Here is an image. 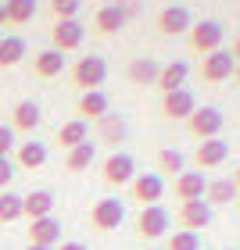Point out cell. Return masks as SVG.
I'll list each match as a JSON object with an SVG mask.
<instances>
[{
	"label": "cell",
	"instance_id": "cell-1",
	"mask_svg": "<svg viewBox=\"0 0 240 250\" xmlns=\"http://www.w3.org/2000/svg\"><path fill=\"white\" fill-rule=\"evenodd\" d=\"M133 229L140 240H162V236H168V229H172V214H168L162 204H154V208H140V214H136Z\"/></svg>",
	"mask_w": 240,
	"mask_h": 250
},
{
	"label": "cell",
	"instance_id": "cell-2",
	"mask_svg": "<svg viewBox=\"0 0 240 250\" xmlns=\"http://www.w3.org/2000/svg\"><path fill=\"white\" fill-rule=\"evenodd\" d=\"M108 79V61L104 58H79L72 64V86L79 89V93H90V89H100Z\"/></svg>",
	"mask_w": 240,
	"mask_h": 250
},
{
	"label": "cell",
	"instance_id": "cell-3",
	"mask_svg": "<svg viewBox=\"0 0 240 250\" xmlns=\"http://www.w3.org/2000/svg\"><path fill=\"white\" fill-rule=\"evenodd\" d=\"M187 40H190V50H197V54H215V50H222V40H226V29L219 25V21H212V18H201V21H193V29L187 32Z\"/></svg>",
	"mask_w": 240,
	"mask_h": 250
},
{
	"label": "cell",
	"instance_id": "cell-4",
	"mask_svg": "<svg viewBox=\"0 0 240 250\" xmlns=\"http://www.w3.org/2000/svg\"><path fill=\"white\" fill-rule=\"evenodd\" d=\"M125 222V204L119 197H100L94 208H90V225L97 232H115Z\"/></svg>",
	"mask_w": 240,
	"mask_h": 250
},
{
	"label": "cell",
	"instance_id": "cell-5",
	"mask_svg": "<svg viewBox=\"0 0 240 250\" xmlns=\"http://www.w3.org/2000/svg\"><path fill=\"white\" fill-rule=\"evenodd\" d=\"M165 197V179L158 172H136V179L129 183V200H136L140 208H154Z\"/></svg>",
	"mask_w": 240,
	"mask_h": 250
},
{
	"label": "cell",
	"instance_id": "cell-6",
	"mask_svg": "<svg viewBox=\"0 0 240 250\" xmlns=\"http://www.w3.org/2000/svg\"><path fill=\"white\" fill-rule=\"evenodd\" d=\"M100 179H104V183L108 186H125V189H129V183H133V179H136V161H133V157L129 154H108L104 157V165H100Z\"/></svg>",
	"mask_w": 240,
	"mask_h": 250
},
{
	"label": "cell",
	"instance_id": "cell-7",
	"mask_svg": "<svg viewBox=\"0 0 240 250\" xmlns=\"http://www.w3.org/2000/svg\"><path fill=\"white\" fill-rule=\"evenodd\" d=\"M222 125H226V118H222L219 107H197L187 118V129H190V136H197V140H215V136L222 132Z\"/></svg>",
	"mask_w": 240,
	"mask_h": 250
},
{
	"label": "cell",
	"instance_id": "cell-8",
	"mask_svg": "<svg viewBox=\"0 0 240 250\" xmlns=\"http://www.w3.org/2000/svg\"><path fill=\"white\" fill-rule=\"evenodd\" d=\"M212 218H215V208L208 200H187V204H179V208H176V222L183 225V229H190V232L208 229Z\"/></svg>",
	"mask_w": 240,
	"mask_h": 250
},
{
	"label": "cell",
	"instance_id": "cell-9",
	"mask_svg": "<svg viewBox=\"0 0 240 250\" xmlns=\"http://www.w3.org/2000/svg\"><path fill=\"white\" fill-rule=\"evenodd\" d=\"M83 40H86V25L79 18H68V21H54V29H50V43H54V50H79L83 47Z\"/></svg>",
	"mask_w": 240,
	"mask_h": 250
},
{
	"label": "cell",
	"instance_id": "cell-10",
	"mask_svg": "<svg viewBox=\"0 0 240 250\" xmlns=\"http://www.w3.org/2000/svg\"><path fill=\"white\" fill-rule=\"evenodd\" d=\"M108 111H111V97L104 93V89L79 93V100H75V118H83L86 125H90V122H100Z\"/></svg>",
	"mask_w": 240,
	"mask_h": 250
},
{
	"label": "cell",
	"instance_id": "cell-11",
	"mask_svg": "<svg viewBox=\"0 0 240 250\" xmlns=\"http://www.w3.org/2000/svg\"><path fill=\"white\" fill-rule=\"evenodd\" d=\"M158 32H165V36H183V32H190L193 29V18H190V11L183 7V4H168L158 11Z\"/></svg>",
	"mask_w": 240,
	"mask_h": 250
},
{
	"label": "cell",
	"instance_id": "cell-12",
	"mask_svg": "<svg viewBox=\"0 0 240 250\" xmlns=\"http://www.w3.org/2000/svg\"><path fill=\"white\" fill-rule=\"evenodd\" d=\"M233 72H237V61H233L230 50H215L201 61V79L204 83H226V79H233Z\"/></svg>",
	"mask_w": 240,
	"mask_h": 250
},
{
	"label": "cell",
	"instance_id": "cell-13",
	"mask_svg": "<svg viewBox=\"0 0 240 250\" xmlns=\"http://www.w3.org/2000/svg\"><path fill=\"white\" fill-rule=\"evenodd\" d=\"M25 240H29L32 247H58V243H61V222L54 218V214H47V218H36V222H29Z\"/></svg>",
	"mask_w": 240,
	"mask_h": 250
},
{
	"label": "cell",
	"instance_id": "cell-14",
	"mask_svg": "<svg viewBox=\"0 0 240 250\" xmlns=\"http://www.w3.org/2000/svg\"><path fill=\"white\" fill-rule=\"evenodd\" d=\"M193 111H197V97H193L190 89H176V93L162 97V115L172 118V122H187Z\"/></svg>",
	"mask_w": 240,
	"mask_h": 250
},
{
	"label": "cell",
	"instance_id": "cell-15",
	"mask_svg": "<svg viewBox=\"0 0 240 250\" xmlns=\"http://www.w3.org/2000/svg\"><path fill=\"white\" fill-rule=\"evenodd\" d=\"M226 157H230V143L222 140V136H215V140H201L197 143V150H193V165L201 168H219Z\"/></svg>",
	"mask_w": 240,
	"mask_h": 250
},
{
	"label": "cell",
	"instance_id": "cell-16",
	"mask_svg": "<svg viewBox=\"0 0 240 250\" xmlns=\"http://www.w3.org/2000/svg\"><path fill=\"white\" fill-rule=\"evenodd\" d=\"M172 193L179 204L187 200H204V193H208V179H204V172H183L172 179Z\"/></svg>",
	"mask_w": 240,
	"mask_h": 250
},
{
	"label": "cell",
	"instance_id": "cell-17",
	"mask_svg": "<svg viewBox=\"0 0 240 250\" xmlns=\"http://www.w3.org/2000/svg\"><path fill=\"white\" fill-rule=\"evenodd\" d=\"M187 79H190V64L187 61H168L162 64V75H158V93H176V89H187Z\"/></svg>",
	"mask_w": 240,
	"mask_h": 250
},
{
	"label": "cell",
	"instance_id": "cell-18",
	"mask_svg": "<svg viewBox=\"0 0 240 250\" xmlns=\"http://www.w3.org/2000/svg\"><path fill=\"white\" fill-rule=\"evenodd\" d=\"M86 140H90V125H86L83 118H68V122L58 125V132H54V143H58L65 154L72 150V146L86 143Z\"/></svg>",
	"mask_w": 240,
	"mask_h": 250
},
{
	"label": "cell",
	"instance_id": "cell-19",
	"mask_svg": "<svg viewBox=\"0 0 240 250\" xmlns=\"http://www.w3.org/2000/svg\"><path fill=\"white\" fill-rule=\"evenodd\" d=\"M47 165V143L29 140L15 146V168H25V172H36V168Z\"/></svg>",
	"mask_w": 240,
	"mask_h": 250
},
{
	"label": "cell",
	"instance_id": "cell-20",
	"mask_svg": "<svg viewBox=\"0 0 240 250\" xmlns=\"http://www.w3.org/2000/svg\"><path fill=\"white\" fill-rule=\"evenodd\" d=\"M125 11L119 4H104V7H97V15H94V32L97 36H115V32L125 25Z\"/></svg>",
	"mask_w": 240,
	"mask_h": 250
},
{
	"label": "cell",
	"instance_id": "cell-21",
	"mask_svg": "<svg viewBox=\"0 0 240 250\" xmlns=\"http://www.w3.org/2000/svg\"><path fill=\"white\" fill-rule=\"evenodd\" d=\"M158 75H162V64L154 58H133L125 68V79L133 86H158Z\"/></svg>",
	"mask_w": 240,
	"mask_h": 250
},
{
	"label": "cell",
	"instance_id": "cell-22",
	"mask_svg": "<svg viewBox=\"0 0 240 250\" xmlns=\"http://www.w3.org/2000/svg\"><path fill=\"white\" fill-rule=\"evenodd\" d=\"M40 118H43V111H40L36 100H18L11 107V129L15 132H32L40 125Z\"/></svg>",
	"mask_w": 240,
	"mask_h": 250
},
{
	"label": "cell",
	"instance_id": "cell-23",
	"mask_svg": "<svg viewBox=\"0 0 240 250\" xmlns=\"http://www.w3.org/2000/svg\"><path fill=\"white\" fill-rule=\"evenodd\" d=\"M50 211H54V193H50V189H32V193L22 197V214H25L29 222L47 218Z\"/></svg>",
	"mask_w": 240,
	"mask_h": 250
},
{
	"label": "cell",
	"instance_id": "cell-24",
	"mask_svg": "<svg viewBox=\"0 0 240 250\" xmlns=\"http://www.w3.org/2000/svg\"><path fill=\"white\" fill-rule=\"evenodd\" d=\"M32 72H36L40 79H58L65 72V54L61 50H40L36 58H32Z\"/></svg>",
	"mask_w": 240,
	"mask_h": 250
},
{
	"label": "cell",
	"instance_id": "cell-25",
	"mask_svg": "<svg viewBox=\"0 0 240 250\" xmlns=\"http://www.w3.org/2000/svg\"><path fill=\"white\" fill-rule=\"evenodd\" d=\"M237 197H240V186L233 183V179H215V183H208V193H204V200H208L212 208L237 204Z\"/></svg>",
	"mask_w": 240,
	"mask_h": 250
},
{
	"label": "cell",
	"instance_id": "cell-26",
	"mask_svg": "<svg viewBox=\"0 0 240 250\" xmlns=\"http://www.w3.org/2000/svg\"><path fill=\"white\" fill-rule=\"evenodd\" d=\"M94 161H97V143H90V140L72 146V150L65 154V168H68V172H86Z\"/></svg>",
	"mask_w": 240,
	"mask_h": 250
},
{
	"label": "cell",
	"instance_id": "cell-27",
	"mask_svg": "<svg viewBox=\"0 0 240 250\" xmlns=\"http://www.w3.org/2000/svg\"><path fill=\"white\" fill-rule=\"evenodd\" d=\"M29 54V43L22 36H4L0 40V68H15Z\"/></svg>",
	"mask_w": 240,
	"mask_h": 250
},
{
	"label": "cell",
	"instance_id": "cell-28",
	"mask_svg": "<svg viewBox=\"0 0 240 250\" xmlns=\"http://www.w3.org/2000/svg\"><path fill=\"white\" fill-rule=\"evenodd\" d=\"M154 161H158V175H183V172H187V157H183L179 150H176V146H162V150H158V157H154Z\"/></svg>",
	"mask_w": 240,
	"mask_h": 250
},
{
	"label": "cell",
	"instance_id": "cell-29",
	"mask_svg": "<svg viewBox=\"0 0 240 250\" xmlns=\"http://www.w3.org/2000/svg\"><path fill=\"white\" fill-rule=\"evenodd\" d=\"M97 136H100L104 143H122V140H125V118L108 111V115L97 122Z\"/></svg>",
	"mask_w": 240,
	"mask_h": 250
},
{
	"label": "cell",
	"instance_id": "cell-30",
	"mask_svg": "<svg viewBox=\"0 0 240 250\" xmlns=\"http://www.w3.org/2000/svg\"><path fill=\"white\" fill-rule=\"evenodd\" d=\"M4 11H7V25H25L36 15V0H4Z\"/></svg>",
	"mask_w": 240,
	"mask_h": 250
},
{
	"label": "cell",
	"instance_id": "cell-31",
	"mask_svg": "<svg viewBox=\"0 0 240 250\" xmlns=\"http://www.w3.org/2000/svg\"><path fill=\"white\" fill-rule=\"evenodd\" d=\"M18 218H25V214H22V197L11 193V189H4L0 193V225H11Z\"/></svg>",
	"mask_w": 240,
	"mask_h": 250
},
{
	"label": "cell",
	"instance_id": "cell-32",
	"mask_svg": "<svg viewBox=\"0 0 240 250\" xmlns=\"http://www.w3.org/2000/svg\"><path fill=\"white\" fill-rule=\"evenodd\" d=\"M165 250H201V236L190 232V229H176L165 240Z\"/></svg>",
	"mask_w": 240,
	"mask_h": 250
},
{
	"label": "cell",
	"instance_id": "cell-33",
	"mask_svg": "<svg viewBox=\"0 0 240 250\" xmlns=\"http://www.w3.org/2000/svg\"><path fill=\"white\" fill-rule=\"evenodd\" d=\"M47 7H50L54 21H68V18H75V15H79L83 0H47Z\"/></svg>",
	"mask_w": 240,
	"mask_h": 250
},
{
	"label": "cell",
	"instance_id": "cell-34",
	"mask_svg": "<svg viewBox=\"0 0 240 250\" xmlns=\"http://www.w3.org/2000/svg\"><path fill=\"white\" fill-rule=\"evenodd\" d=\"M15 129L11 125H0V157H11V150H15Z\"/></svg>",
	"mask_w": 240,
	"mask_h": 250
},
{
	"label": "cell",
	"instance_id": "cell-35",
	"mask_svg": "<svg viewBox=\"0 0 240 250\" xmlns=\"http://www.w3.org/2000/svg\"><path fill=\"white\" fill-rule=\"evenodd\" d=\"M15 161H11V157H0V193H4L7 186H11V179H15Z\"/></svg>",
	"mask_w": 240,
	"mask_h": 250
},
{
	"label": "cell",
	"instance_id": "cell-36",
	"mask_svg": "<svg viewBox=\"0 0 240 250\" xmlns=\"http://www.w3.org/2000/svg\"><path fill=\"white\" fill-rule=\"evenodd\" d=\"M119 7L125 11V18H133L136 11H140V4H136V0H119Z\"/></svg>",
	"mask_w": 240,
	"mask_h": 250
},
{
	"label": "cell",
	"instance_id": "cell-37",
	"mask_svg": "<svg viewBox=\"0 0 240 250\" xmlns=\"http://www.w3.org/2000/svg\"><path fill=\"white\" fill-rule=\"evenodd\" d=\"M58 250H90V247H86V243H79V240H65Z\"/></svg>",
	"mask_w": 240,
	"mask_h": 250
},
{
	"label": "cell",
	"instance_id": "cell-38",
	"mask_svg": "<svg viewBox=\"0 0 240 250\" xmlns=\"http://www.w3.org/2000/svg\"><path fill=\"white\" fill-rule=\"evenodd\" d=\"M230 54H233V61H237V64H240V36H237V40H233V47H230Z\"/></svg>",
	"mask_w": 240,
	"mask_h": 250
},
{
	"label": "cell",
	"instance_id": "cell-39",
	"mask_svg": "<svg viewBox=\"0 0 240 250\" xmlns=\"http://www.w3.org/2000/svg\"><path fill=\"white\" fill-rule=\"evenodd\" d=\"M7 25V11H4V4H0V29Z\"/></svg>",
	"mask_w": 240,
	"mask_h": 250
},
{
	"label": "cell",
	"instance_id": "cell-40",
	"mask_svg": "<svg viewBox=\"0 0 240 250\" xmlns=\"http://www.w3.org/2000/svg\"><path fill=\"white\" fill-rule=\"evenodd\" d=\"M25 250H58V247H32V243H29Z\"/></svg>",
	"mask_w": 240,
	"mask_h": 250
},
{
	"label": "cell",
	"instance_id": "cell-41",
	"mask_svg": "<svg viewBox=\"0 0 240 250\" xmlns=\"http://www.w3.org/2000/svg\"><path fill=\"white\" fill-rule=\"evenodd\" d=\"M233 183H237V186H240V168H237V172H233Z\"/></svg>",
	"mask_w": 240,
	"mask_h": 250
},
{
	"label": "cell",
	"instance_id": "cell-42",
	"mask_svg": "<svg viewBox=\"0 0 240 250\" xmlns=\"http://www.w3.org/2000/svg\"><path fill=\"white\" fill-rule=\"evenodd\" d=\"M233 79H237V86H240V64H237V72H233Z\"/></svg>",
	"mask_w": 240,
	"mask_h": 250
},
{
	"label": "cell",
	"instance_id": "cell-43",
	"mask_svg": "<svg viewBox=\"0 0 240 250\" xmlns=\"http://www.w3.org/2000/svg\"><path fill=\"white\" fill-rule=\"evenodd\" d=\"M147 250H165V247H147Z\"/></svg>",
	"mask_w": 240,
	"mask_h": 250
},
{
	"label": "cell",
	"instance_id": "cell-44",
	"mask_svg": "<svg viewBox=\"0 0 240 250\" xmlns=\"http://www.w3.org/2000/svg\"><path fill=\"white\" fill-rule=\"evenodd\" d=\"M237 208H240V197H237Z\"/></svg>",
	"mask_w": 240,
	"mask_h": 250
},
{
	"label": "cell",
	"instance_id": "cell-45",
	"mask_svg": "<svg viewBox=\"0 0 240 250\" xmlns=\"http://www.w3.org/2000/svg\"><path fill=\"white\" fill-rule=\"evenodd\" d=\"M0 40H4V32H0Z\"/></svg>",
	"mask_w": 240,
	"mask_h": 250
}]
</instances>
